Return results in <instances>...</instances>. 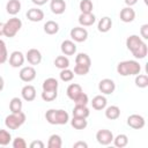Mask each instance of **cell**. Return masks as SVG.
<instances>
[{
	"mask_svg": "<svg viewBox=\"0 0 148 148\" xmlns=\"http://www.w3.org/2000/svg\"><path fill=\"white\" fill-rule=\"evenodd\" d=\"M69 35H71V38L76 43H82L88 38V31L83 27H74L71 30Z\"/></svg>",
	"mask_w": 148,
	"mask_h": 148,
	"instance_id": "52a82bcc",
	"label": "cell"
},
{
	"mask_svg": "<svg viewBox=\"0 0 148 148\" xmlns=\"http://www.w3.org/2000/svg\"><path fill=\"white\" fill-rule=\"evenodd\" d=\"M127 125L134 130H141L146 125V120L141 114H131L127 117Z\"/></svg>",
	"mask_w": 148,
	"mask_h": 148,
	"instance_id": "ba28073f",
	"label": "cell"
},
{
	"mask_svg": "<svg viewBox=\"0 0 148 148\" xmlns=\"http://www.w3.org/2000/svg\"><path fill=\"white\" fill-rule=\"evenodd\" d=\"M91 103V106L95 109V110H103L106 108V104H108V101L105 98V96L103 95H97L92 98V101L90 102Z\"/></svg>",
	"mask_w": 148,
	"mask_h": 148,
	"instance_id": "ffe728a7",
	"label": "cell"
},
{
	"mask_svg": "<svg viewBox=\"0 0 148 148\" xmlns=\"http://www.w3.org/2000/svg\"><path fill=\"white\" fill-rule=\"evenodd\" d=\"M96 140L102 146H108L113 141V133L110 130H99L96 133Z\"/></svg>",
	"mask_w": 148,
	"mask_h": 148,
	"instance_id": "8992f818",
	"label": "cell"
},
{
	"mask_svg": "<svg viewBox=\"0 0 148 148\" xmlns=\"http://www.w3.org/2000/svg\"><path fill=\"white\" fill-rule=\"evenodd\" d=\"M141 71V65L136 60H124L117 65V72L121 76L136 75Z\"/></svg>",
	"mask_w": 148,
	"mask_h": 148,
	"instance_id": "3957f363",
	"label": "cell"
},
{
	"mask_svg": "<svg viewBox=\"0 0 148 148\" xmlns=\"http://www.w3.org/2000/svg\"><path fill=\"white\" fill-rule=\"evenodd\" d=\"M126 46L132 52L135 59H143L148 53L147 44L138 35H131L126 39Z\"/></svg>",
	"mask_w": 148,
	"mask_h": 148,
	"instance_id": "6da1fadb",
	"label": "cell"
},
{
	"mask_svg": "<svg viewBox=\"0 0 148 148\" xmlns=\"http://www.w3.org/2000/svg\"><path fill=\"white\" fill-rule=\"evenodd\" d=\"M25 57L21 51H14L9 56V65L14 68H18L24 64Z\"/></svg>",
	"mask_w": 148,
	"mask_h": 148,
	"instance_id": "8fae6325",
	"label": "cell"
},
{
	"mask_svg": "<svg viewBox=\"0 0 148 148\" xmlns=\"http://www.w3.org/2000/svg\"><path fill=\"white\" fill-rule=\"evenodd\" d=\"M22 28V21L18 18V17H12L9 18L7 22H5V25H3V36L6 37H14L18 31L20 29Z\"/></svg>",
	"mask_w": 148,
	"mask_h": 148,
	"instance_id": "5b68a950",
	"label": "cell"
},
{
	"mask_svg": "<svg viewBox=\"0 0 148 148\" xmlns=\"http://www.w3.org/2000/svg\"><path fill=\"white\" fill-rule=\"evenodd\" d=\"M45 119L51 125H65L68 123L69 116L62 109H50L45 113Z\"/></svg>",
	"mask_w": 148,
	"mask_h": 148,
	"instance_id": "7a4b0ae2",
	"label": "cell"
},
{
	"mask_svg": "<svg viewBox=\"0 0 148 148\" xmlns=\"http://www.w3.org/2000/svg\"><path fill=\"white\" fill-rule=\"evenodd\" d=\"M23 108V103L22 99L18 97H13L9 102V110L12 112H21Z\"/></svg>",
	"mask_w": 148,
	"mask_h": 148,
	"instance_id": "4dcf8cb0",
	"label": "cell"
},
{
	"mask_svg": "<svg viewBox=\"0 0 148 148\" xmlns=\"http://www.w3.org/2000/svg\"><path fill=\"white\" fill-rule=\"evenodd\" d=\"M135 86L139 87V88H146L148 87V75L146 74H136L135 75Z\"/></svg>",
	"mask_w": 148,
	"mask_h": 148,
	"instance_id": "d6a6232c",
	"label": "cell"
},
{
	"mask_svg": "<svg viewBox=\"0 0 148 148\" xmlns=\"http://www.w3.org/2000/svg\"><path fill=\"white\" fill-rule=\"evenodd\" d=\"M81 92H82V87L77 83H71L67 87V90H66V94H67L68 98L72 99V101H74Z\"/></svg>",
	"mask_w": 148,
	"mask_h": 148,
	"instance_id": "d6986e66",
	"label": "cell"
},
{
	"mask_svg": "<svg viewBox=\"0 0 148 148\" xmlns=\"http://www.w3.org/2000/svg\"><path fill=\"white\" fill-rule=\"evenodd\" d=\"M54 65L57 68L59 69H64V68H68L69 66V59L66 56H58L54 59Z\"/></svg>",
	"mask_w": 148,
	"mask_h": 148,
	"instance_id": "1f68e13d",
	"label": "cell"
},
{
	"mask_svg": "<svg viewBox=\"0 0 148 148\" xmlns=\"http://www.w3.org/2000/svg\"><path fill=\"white\" fill-rule=\"evenodd\" d=\"M32 1V3H35V5H37V6H43V5H45L49 0H31Z\"/></svg>",
	"mask_w": 148,
	"mask_h": 148,
	"instance_id": "f6af8a7d",
	"label": "cell"
},
{
	"mask_svg": "<svg viewBox=\"0 0 148 148\" xmlns=\"http://www.w3.org/2000/svg\"><path fill=\"white\" fill-rule=\"evenodd\" d=\"M112 28V20L109 16H104L98 21L97 29L99 32H108Z\"/></svg>",
	"mask_w": 148,
	"mask_h": 148,
	"instance_id": "44dd1931",
	"label": "cell"
},
{
	"mask_svg": "<svg viewBox=\"0 0 148 148\" xmlns=\"http://www.w3.org/2000/svg\"><path fill=\"white\" fill-rule=\"evenodd\" d=\"M105 117L110 120H116L120 117V109L117 105H110L105 108Z\"/></svg>",
	"mask_w": 148,
	"mask_h": 148,
	"instance_id": "603a6c76",
	"label": "cell"
},
{
	"mask_svg": "<svg viewBox=\"0 0 148 148\" xmlns=\"http://www.w3.org/2000/svg\"><path fill=\"white\" fill-rule=\"evenodd\" d=\"M96 16L92 13H81L79 15V23L81 27H90L95 23Z\"/></svg>",
	"mask_w": 148,
	"mask_h": 148,
	"instance_id": "e0dca14e",
	"label": "cell"
},
{
	"mask_svg": "<svg viewBox=\"0 0 148 148\" xmlns=\"http://www.w3.org/2000/svg\"><path fill=\"white\" fill-rule=\"evenodd\" d=\"M89 69H90V67H88V66L75 64V66H74V71H73V72H74L76 75H86V74H88Z\"/></svg>",
	"mask_w": 148,
	"mask_h": 148,
	"instance_id": "ab89813d",
	"label": "cell"
},
{
	"mask_svg": "<svg viewBox=\"0 0 148 148\" xmlns=\"http://www.w3.org/2000/svg\"><path fill=\"white\" fill-rule=\"evenodd\" d=\"M73 102H74L75 105H87L88 102H89V98H88V95L82 91Z\"/></svg>",
	"mask_w": 148,
	"mask_h": 148,
	"instance_id": "f35d334b",
	"label": "cell"
},
{
	"mask_svg": "<svg viewBox=\"0 0 148 148\" xmlns=\"http://www.w3.org/2000/svg\"><path fill=\"white\" fill-rule=\"evenodd\" d=\"M25 59L28 60V62L32 66L35 65H39L42 61V53L39 50L37 49H30L28 50V52L25 53Z\"/></svg>",
	"mask_w": 148,
	"mask_h": 148,
	"instance_id": "7c38bea8",
	"label": "cell"
},
{
	"mask_svg": "<svg viewBox=\"0 0 148 148\" xmlns=\"http://www.w3.org/2000/svg\"><path fill=\"white\" fill-rule=\"evenodd\" d=\"M79 7L81 9V13H92L94 5L91 0H81Z\"/></svg>",
	"mask_w": 148,
	"mask_h": 148,
	"instance_id": "d590c367",
	"label": "cell"
},
{
	"mask_svg": "<svg viewBox=\"0 0 148 148\" xmlns=\"http://www.w3.org/2000/svg\"><path fill=\"white\" fill-rule=\"evenodd\" d=\"M12 146H13L14 148H25V147H27V142H25V140H24L23 138L17 136V138H15V139L13 140Z\"/></svg>",
	"mask_w": 148,
	"mask_h": 148,
	"instance_id": "60d3db41",
	"label": "cell"
},
{
	"mask_svg": "<svg viewBox=\"0 0 148 148\" xmlns=\"http://www.w3.org/2000/svg\"><path fill=\"white\" fill-rule=\"evenodd\" d=\"M90 114L89 109L87 105H75L73 109V116L74 117H82V118H88Z\"/></svg>",
	"mask_w": 148,
	"mask_h": 148,
	"instance_id": "cb8c5ba5",
	"label": "cell"
},
{
	"mask_svg": "<svg viewBox=\"0 0 148 148\" xmlns=\"http://www.w3.org/2000/svg\"><path fill=\"white\" fill-rule=\"evenodd\" d=\"M50 9L56 15H61L66 10V2L65 0H51Z\"/></svg>",
	"mask_w": 148,
	"mask_h": 148,
	"instance_id": "9a60e30c",
	"label": "cell"
},
{
	"mask_svg": "<svg viewBox=\"0 0 148 148\" xmlns=\"http://www.w3.org/2000/svg\"><path fill=\"white\" fill-rule=\"evenodd\" d=\"M3 87H5V81H3V77L0 75V91H2Z\"/></svg>",
	"mask_w": 148,
	"mask_h": 148,
	"instance_id": "7dc6e473",
	"label": "cell"
},
{
	"mask_svg": "<svg viewBox=\"0 0 148 148\" xmlns=\"http://www.w3.org/2000/svg\"><path fill=\"white\" fill-rule=\"evenodd\" d=\"M140 36L143 39H148V24H142L140 28Z\"/></svg>",
	"mask_w": 148,
	"mask_h": 148,
	"instance_id": "b9f144b4",
	"label": "cell"
},
{
	"mask_svg": "<svg viewBox=\"0 0 148 148\" xmlns=\"http://www.w3.org/2000/svg\"><path fill=\"white\" fill-rule=\"evenodd\" d=\"M58 90H43L42 92V99L45 102H52L57 98Z\"/></svg>",
	"mask_w": 148,
	"mask_h": 148,
	"instance_id": "e575fe53",
	"label": "cell"
},
{
	"mask_svg": "<svg viewBox=\"0 0 148 148\" xmlns=\"http://www.w3.org/2000/svg\"><path fill=\"white\" fill-rule=\"evenodd\" d=\"M71 125L72 127H74L75 130H84L88 125L87 118H82V117H74L71 120Z\"/></svg>",
	"mask_w": 148,
	"mask_h": 148,
	"instance_id": "d4e9b609",
	"label": "cell"
},
{
	"mask_svg": "<svg viewBox=\"0 0 148 148\" xmlns=\"http://www.w3.org/2000/svg\"><path fill=\"white\" fill-rule=\"evenodd\" d=\"M58 81L57 79L54 77H47L46 80H44L42 87H43V90H58Z\"/></svg>",
	"mask_w": 148,
	"mask_h": 148,
	"instance_id": "83f0119b",
	"label": "cell"
},
{
	"mask_svg": "<svg viewBox=\"0 0 148 148\" xmlns=\"http://www.w3.org/2000/svg\"><path fill=\"white\" fill-rule=\"evenodd\" d=\"M75 64H79V65H84V66H88L90 67L91 66V59L90 57L87 54V53H77L76 57H75Z\"/></svg>",
	"mask_w": 148,
	"mask_h": 148,
	"instance_id": "f546056e",
	"label": "cell"
},
{
	"mask_svg": "<svg viewBox=\"0 0 148 148\" xmlns=\"http://www.w3.org/2000/svg\"><path fill=\"white\" fill-rule=\"evenodd\" d=\"M30 148H44V142L40 140H34L30 143Z\"/></svg>",
	"mask_w": 148,
	"mask_h": 148,
	"instance_id": "7bdbcfd3",
	"label": "cell"
},
{
	"mask_svg": "<svg viewBox=\"0 0 148 148\" xmlns=\"http://www.w3.org/2000/svg\"><path fill=\"white\" fill-rule=\"evenodd\" d=\"M7 59H8V51H7L6 43L2 39H0V65L5 64Z\"/></svg>",
	"mask_w": 148,
	"mask_h": 148,
	"instance_id": "74e56055",
	"label": "cell"
},
{
	"mask_svg": "<svg viewBox=\"0 0 148 148\" xmlns=\"http://www.w3.org/2000/svg\"><path fill=\"white\" fill-rule=\"evenodd\" d=\"M25 119L24 112H12L5 118V125L9 130H17L25 123Z\"/></svg>",
	"mask_w": 148,
	"mask_h": 148,
	"instance_id": "277c9868",
	"label": "cell"
},
{
	"mask_svg": "<svg viewBox=\"0 0 148 148\" xmlns=\"http://www.w3.org/2000/svg\"><path fill=\"white\" fill-rule=\"evenodd\" d=\"M25 16H27V18H28L29 21H31V22H40V21L44 18V12H43L42 9H39V8L34 7V8L28 9Z\"/></svg>",
	"mask_w": 148,
	"mask_h": 148,
	"instance_id": "4fadbf2b",
	"label": "cell"
},
{
	"mask_svg": "<svg viewBox=\"0 0 148 148\" xmlns=\"http://www.w3.org/2000/svg\"><path fill=\"white\" fill-rule=\"evenodd\" d=\"M119 16H120V20L123 22L130 23V22H133L134 21V18H135V12H134V9L132 7H128L127 6V7H125V8H123L120 10Z\"/></svg>",
	"mask_w": 148,
	"mask_h": 148,
	"instance_id": "2e32d148",
	"label": "cell"
},
{
	"mask_svg": "<svg viewBox=\"0 0 148 148\" xmlns=\"http://www.w3.org/2000/svg\"><path fill=\"white\" fill-rule=\"evenodd\" d=\"M125 1V3L128 6V7H132V6H134L136 2H138V0H124Z\"/></svg>",
	"mask_w": 148,
	"mask_h": 148,
	"instance_id": "bcb514c9",
	"label": "cell"
},
{
	"mask_svg": "<svg viewBox=\"0 0 148 148\" xmlns=\"http://www.w3.org/2000/svg\"><path fill=\"white\" fill-rule=\"evenodd\" d=\"M44 31L47 35H56L59 31V24L56 21H46V23L44 24Z\"/></svg>",
	"mask_w": 148,
	"mask_h": 148,
	"instance_id": "484cf974",
	"label": "cell"
},
{
	"mask_svg": "<svg viewBox=\"0 0 148 148\" xmlns=\"http://www.w3.org/2000/svg\"><path fill=\"white\" fill-rule=\"evenodd\" d=\"M21 96L27 102H32L36 98V89L31 84H27L21 90Z\"/></svg>",
	"mask_w": 148,
	"mask_h": 148,
	"instance_id": "5bb4252c",
	"label": "cell"
},
{
	"mask_svg": "<svg viewBox=\"0 0 148 148\" xmlns=\"http://www.w3.org/2000/svg\"><path fill=\"white\" fill-rule=\"evenodd\" d=\"M116 89V83L111 79H103L98 83V90L104 95H111Z\"/></svg>",
	"mask_w": 148,
	"mask_h": 148,
	"instance_id": "9c48e42d",
	"label": "cell"
},
{
	"mask_svg": "<svg viewBox=\"0 0 148 148\" xmlns=\"http://www.w3.org/2000/svg\"><path fill=\"white\" fill-rule=\"evenodd\" d=\"M62 146V139L58 134H52L49 138L47 141V147L49 148H61Z\"/></svg>",
	"mask_w": 148,
	"mask_h": 148,
	"instance_id": "4316f807",
	"label": "cell"
},
{
	"mask_svg": "<svg viewBox=\"0 0 148 148\" xmlns=\"http://www.w3.org/2000/svg\"><path fill=\"white\" fill-rule=\"evenodd\" d=\"M59 76H60V80H61V81H64V82H69V81H72L73 77H74V72L71 71L69 68H64V69L60 71Z\"/></svg>",
	"mask_w": 148,
	"mask_h": 148,
	"instance_id": "836d02e7",
	"label": "cell"
},
{
	"mask_svg": "<svg viewBox=\"0 0 148 148\" xmlns=\"http://www.w3.org/2000/svg\"><path fill=\"white\" fill-rule=\"evenodd\" d=\"M12 141V135L6 130H0V146H7Z\"/></svg>",
	"mask_w": 148,
	"mask_h": 148,
	"instance_id": "8d00e7d4",
	"label": "cell"
},
{
	"mask_svg": "<svg viewBox=\"0 0 148 148\" xmlns=\"http://www.w3.org/2000/svg\"><path fill=\"white\" fill-rule=\"evenodd\" d=\"M73 147L74 148H87L88 147V143L84 142V141H77V142H75L73 145Z\"/></svg>",
	"mask_w": 148,
	"mask_h": 148,
	"instance_id": "ee69618b",
	"label": "cell"
},
{
	"mask_svg": "<svg viewBox=\"0 0 148 148\" xmlns=\"http://www.w3.org/2000/svg\"><path fill=\"white\" fill-rule=\"evenodd\" d=\"M6 10L9 15L15 16L21 10V2L20 0H9L6 5Z\"/></svg>",
	"mask_w": 148,
	"mask_h": 148,
	"instance_id": "7402d4cb",
	"label": "cell"
},
{
	"mask_svg": "<svg viewBox=\"0 0 148 148\" xmlns=\"http://www.w3.org/2000/svg\"><path fill=\"white\" fill-rule=\"evenodd\" d=\"M113 145L118 148H124L128 145V138L126 134H118L117 136H113Z\"/></svg>",
	"mask_w": 148,
	"mask_h": 148,
	"instance_id": "f1b7e54d",
	"label": "cell"
},
{
	"mask_svg": "<svg viewBox=\"0 0 148 148\" xmlns=\"http://www.w3.org/2000/svg\"><path fill=\"white\" fill-rule=\"evenodd\" d=\"M61 52L65 54V56H73L75 52H76V45L73 40H69V39H66L61 43Z\"/></svg>",
	"mask_w": 148,
	"mask_h": 148,
	"instance_id": "ac0fdd59",
	"label": "cell"
},
{
	"mask_svg": "<svg viewBox=\"0 0 148 148\" xmlns=\"http://www.w3.org/2000/svg\"><path fill=\"white\" fill-rule=\"evenodd\" d=\"M3 25H5V23L0 22V36H2V35H3Z\"/></svg>",
	"mask_w": 148,
	"mask_h": 148,
	"instance_id": "c3c4849f",
	"label": "cell"
},
{
	"mask_svg": "<svg viewBox=\"0 0 148 148\" xmlns=\"http://www.w3.org/2000/svg\"><path fill=\"white\" fill-rule=\"evenodd\" d=\"M18 76L23 82H31L36 77V69L32 66H24L21 68Z\"/></svg>",
	"mask_w": 148,
	"mask_h": 148,
	"instance_id": "30bf717a",
	"label": "cell"
}]
</instances>
